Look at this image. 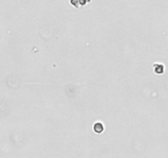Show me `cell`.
<instances>
[{
	"mask_svg": "<svg viewBox=\"0 0 168 158\" xmlns=\"http://www.w3.org/2000/svg\"><path fill=\"white\" fill-rule=\"evenodd\" d=\"M158 66L157 67L154 64H153V67H154V72L157 74H161V73H163L164 72V66L162 64H156Z\"/></svg>",
	"mask_w": 168,
	"mask_h": 158,
	"instance_id": "cell-2",
	"label": "cell"
},
{
	"mask_svg": "<svg viewBox=\"0 0 168 158\" xmlns=\"http://www.w3.org/2000/svg\"><path fill=\"white\" fill-rule=\"evenodd\" d=\"M91 0H80V6H85V5H86L88 3L90 2Z\"/></svg>",
	"mask_w": 168,
	"mask_h": 158,
	"instance_id": "cell-4",
	"label": "cell"
},
{
	"mask_svg": "<svg viewBox=\"0 0 168 158\" xmlns=\"http://www.w3.org/2000/svg\"><path fill=\"white\" fill-rule=\"evenodd\" d=\"M94 130L96 133H102L104 130V126L101 122H97L94 125Z\"/></svg>",
	"mask_w": 168,
	"mask_h": 158,
	"instance_id": "cell-1",
	"label": "cell"
},
{
	"mask_svg": "<svg viewBox=\"0 0 168 158\" xmlns=\"http://www.w3.org/2000/svg\"><path fill=\"white\" fill-rule=\"evenodd\" d=\"M71 4H72L76 8H78L80 7V0H70Z\"/></svg>",
	"mask_w": 168,
	"mask_h": 158,
	"instance_id": "cell-3",
	"label": "cell"
}]
</instances>
